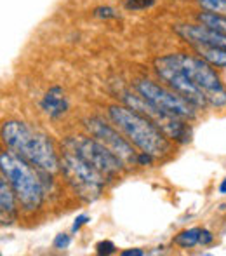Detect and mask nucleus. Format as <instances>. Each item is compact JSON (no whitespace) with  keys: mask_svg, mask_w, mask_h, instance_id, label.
Instances as JSON below:
<instances>
[{"mask_svg":"<svg viewBox=\"0 0 226 256\" xmlns=\"http://www.w3.org/2000/svg\"><path fill=\"white\" fill-rule=\"evenodd\" d=\"M108 115L118 131L141 152L152 154L155 158H162L171 154L169 138L146 115L132 110L131 106L118 104H112L108 108Z\"/></svg>","mask_w":226,"mask_h":256,"instance_id":"nucleus-1","label":"nucleus"},{"mask_svg":"<svg viewBox=\"0 0 226 256\" xmlns=\"http://www.w3.org/2000/svg\"><path fill=\"white\" fill-rule=\"evenodd\" d=\"M2 140L12 152L26 158L35 169L56 172L59 169V157L51 140L21 120H7L2 128Z\"/></svg>","mask_w":226,"mask_h":256,"instance_id":"nucleus-2","label":"nucleus"},{"mask_svg":"<svg viewBox=\"0 0 226 256\" xmlns=\"http://www.w3.org/2000/svg\"><path fill=\"white\" fill-rule=\"evenodd\" d=\"M0 169L2 176L9 180L10 186L14 188L17 197V202L26 212H33L44 202L45 186L42 180L38 178L37 171H33V166L17 155L12 150H3L0 154Z\"/></svg>","mask_w":226,"mask_h":256,"instance_id":"nucleus-3","label":"nucleus"},{"mask_svg":"<svg viewBox=\"0 0 226 256\" xmlns=\"http://www.w3.org/2000/svg\"><path fill=\"white\" fill-rule=\"evenodd\" d=\"M59 169L78 199L94 202L101 197L106 178L73 150L64 148L59 157Z\"/></svg>","mask_w":226,"mask_h":256,"instance_id":"nucleus-4","label":"nucleus"},{"mask_svg":"<svg viewBox=\"0 0 226 256\" xmlns=\"http://www.w3.org/2000/svg\"><path fill=\"white\" fill-rule=\"evenodd\" d=\"M169 58L206 92L207 103L211 106H216V108L225 106L226 89L213 64H209L202 58L192 56V54H186V52H171Z\"/></svg>","mask_w":226,"mask_h":256,"instance_id":"nucleus-5","label":"nucleus"},{"mask_svg":"<svg viewBox=\"0 0 226 256\" xmlns=\"http://www.w3.org/2000/svg\"><path fill=\"white\" fill-rule=\"evenodd\" d=\"M63 146L80 155L92 168L98 169L106 180H112L124 171V162L112 150L106 148L103 143H99L96 138H89V136L84 134L68 136L63 142Z\"/></svg>","mask_w":226,"mask_h":256,"instance_id":"nucleus-6","label":"nucleus"},{"mask_svg":"<svg viewBox=\"0 0 226 256\" xmlns=\"http://www.w3.org/2000/svg\"><path fill=\"white\" fill-rule=\"evenodd\" d=\"M122 100H124V103L127 104V106H131L132 110L146 115L150 120L155 122V124L160 128V131H162L169 140H174V142L181 143V145L192 142V128L188 126V120L159 110V108L153 106L152 103L146 102L141 94L139 96L124 94Z\"/></svg>","mask_w":226,"mask_h":256,"instance_id":"nucleus-7","label":"nucleus"},{"mask_svg":"<svg viewBox=\"0 0 226 256\" xmlns=\"http://www.w3.org/2000/svg\"><path fill=\"white\" fill-rule=\"evenodd\" d=\"M155 66V74L159 75L160 80H164L174 92H178L179 96L190 102L195 108H206L207 104V96L178 64L169 58V54L160 56L153 63Z\"/></svg>","mask_w":226,"mask_h":256,"instance_id":"nucleus-8","label":"nucleus"},{"mask_svg":"<svg viewBox=\"0 0 226 256\" xmlns=\"http://www.w3.org/2000/svg\"><path fill=\"white\" fill-rule=\"evenodd\" d=\"M136 91L138 94H141L148 103H152L153 106H157L159 110L166 112V114L181 117L185 120H193L197 117V108L193 106L190 102H186L183 96H179L178 92L169 91V89L162 88L157 82L150 80V78H141L136 82Z\"/></svg>","mask_w":226,"mask_h":256,"instance_id":"nucleus-9","label":"nucleus"},{"mask_svg":"<svg viewBox=\"0 0 226 256\" xmlns=\"http://www.w3.org/2000/svg\"><path fill=\"white\" fill-rule=\"evenodd\" d=\"M84 126L91 132L92 138H96L106 148L112 150L125 166H132V164L138 166V152L134 150V145L129 140L122 138V134L115 128H112V126L106 124L105 120H101L98 117L85 118Z\"/></svg>","mask_w":226,"mask_h":256,"instance_id":"nucleus-10","label":"nucleus"},{"mask_svg":"<svg viewBox=\"0 0 226 256\" xmlns=\"http://www.w3.org/2000/svg\"><path fill=\"white\" fill-rule=\"evenodd\" d=\"M174 32L176 35H179L183 40H186L192 46H214V48L226 49V35L202 23L176 24Z\"/></svg>","mask_w":226,"mask_h":256,"instance_id":"nucleus-11","label":"nucleus"},{"mask_svg":"<svg viewBox=\"0 0 226 256\" xmlns=\"http://www.w3.org/2000/svg\"><path fill=\"white\" fill-rule=\"evenodd\" d=\"M40 106L44 110V114H47L51 118H59L66 114L70 104H68V98L64 96L63 88L54 86V88H51L45 92V96L42 98Z\"/></svg>","mask_w":226,"mask_h":256,"instance_id":"nucleus-12","label":"nucleus"},{"mask_svg":"<svg viewBox=\"0 0 226 256\" xmlns=\"http://www.w3.org/2000/svg\"><path fill=\"white\" fill-rule=\"evenodd\" d=\"M16 192L10 186L9 180L2 176V180H0V214H2L3 225H9L16 220Z\"/></svg>","mask_w":226,"mask_h":256,"instance_id":"nucleus-13","label":"nucleus"},{"mask_svg":"<svg viewBox=\"0 0 226 256\" xmlns=\"http://www.w3.org/2000/svg\"><path fill=\"white\" fill-rule=\"evenodd\" d=\"M195 51L200 54L202 60H206L214 68H226V49L214 48V46H193Z\"/></svg>","mask_w":226,"mask_h":256,"instance_id":"nucleus-14","label":"nucleus"},{"mask_svg":"<svg viewBox=\"0 0 226 256\" xmlns=\"http://www.w3.org/2000/svg\"><path fill=\"white\" fill-rule=\"evenodd\" d=\"M197 21L226 35V16L225 14L209 12V10H200V12L197 14Z\"/></svg>","mask_w":226,"mask_h":256,"instance_id":"nucleus-15","label":"nucleus"},{"mask_svg":"<svg viewBox=\"0 0 226 256\" xmlns=\"http://www.w3.org/2000/svg\"><path fill=\"white\" fill-rule=\"evenodd\" d=\"M200 234H202V228H199V226L183 230L181 234H178L174 237V244L183 248V250H192L197 244H200Z\"/></svg>","mask_w":226,"mask_h":256,"instance_id":"nucleus-16","label":"nucleus"},{"mask_svg":"<svg viewBox=\"0 0 226 256\" xmlns=\"http://www.w3.org/2000/svg\"><path fill=\"white\" fill-rule=\"evenodd\" d=\"M200 6L202 10H209V12L225 14L226 16V0H195Z\"/></svg>","mask_w":226,"mask_h":256,"instance_id":"nucleus-17","label":"nucleus"},{"mask_svg":"<svg viewBox=\"0 0 226 256\" xmlns=\"http://www.w3.org/2000/svg\"><path fill=\"white\" fill-rule=\"evenodd\" d=\"M157 4V0H125L124 7L127 10H146L150 7H153Z\"/></svg>","mask_w":226,"mask_h":256,"instance_id":"nucleus-18","label":"nucleus"},{"mask_svg":"<svg viewBox=\"0 0 226 256\" xmlns=\"http://www.w3.org/2000/svg\"><path fill=\"white\" fill-rule=\"evenodd\" d=\"M94 16L101 18V20H115V18H118V12L117 9H113L110 6H101L94 9Z\"/></svg>","mask_w":226,"mask_h":256,"instance_id":"nucleus-19","label":"nucleus"},{"mask_svg":"<svg viewBox=\"0 0 226 256\" xmlns=\"http://www.w3.org/2000/svg\"><path fill=\"white\" fill-rule=\"evenodd\" d=\"M117 251V246L112 242V240H101V242L96 244V253L101 256H110Z\"/></svg>","mask_w":226,"mask_h":256,"instance_id":"nucleus-20","label":"nucleus"},{"mask_svg":"<svg viewBox=\"0 0 226 256\" xmlns=\"http://www.w3.org/2000/svg\"><path fill=\"white\" fill-rule=\"evenodd\" d=\"M70 242H71L70 236H66V234H59V236H56V239L52 244H54L56 250H66V248L70 246Z\"/></svg>","mask_w":226,"mask_h":256,"instance_id":"nucleus-21","label":"nucleus"},{"mask_svg":"<svg viewBox=\"0 0 226 256\" xmlns=\"http://www.w3.org/2000/svg\"><path fill=\"white\" fill-rule=\"evenodd\" d=\"M89 220H91V218H89L87 214L77 216V218H75V222H73V225H71V232H78V230H80L85 223H89Z\"/></svg>","mask_w":226,"mask_h":256,"instance_id":"nucleus-22","label":"nucleus"},{"mask_svg":"<svg viewBox=\"0 0 226 256\" xmlns=\"http://www.w3.org/2000/svg\"><path fill=\"white\" fill-rule=\"evenodd\" d=\"M155 157L152 154H146V152H139L138 154V166H152Z\"/></svg>","mask_w":226,"mask_h":256,"instance_id":"nucleus-23","label":"nucleus"},{"mask_svg":"<svg viewBox=\"0 0 226 256\" xmlns=\"http://www.w3.org/2000/svg\"><path fill=\"white\" fill-rule=\"evenodd\" d=\"M213 240H214L213 232L202 230V234H200V244H202V246H209V244H213Z\"/></svg>","mask_w":226,"mask_h":256,"instance_id":"nucleus-24","label":"nucleus"},{"mask_svg":"<svg viewBox=\"0 0 226 256\" xmlns=\"http://www.w3.org/2000/svg\"><path fill=\"white\" fill-rule=\"evenodd\" d=\"M120 254L122 256H143V254H145V251L138 250V248H136V250H125V251H122Z\"/></svg>","mask_w":226,"mask_h":256,"instance_id":"nucleus-25","label":"nucleus"},{"mask_svg":"<svg viewBox=\"0 0 226 256\" xmlns=\"http://www.w3.org/2000/svg\"><path fill=\"white\" fill-rule=\"evenodd\" d=\"M220 194H223V196H226V178L220 183Z\"/></svg>","mask_w":226,"mask_h":256,"instance_id":"nucleus-26","label":"nucleus"}]
</instances>
